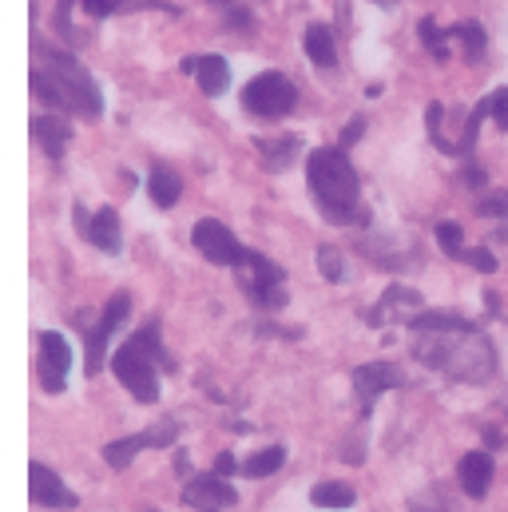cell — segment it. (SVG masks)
<instances>
[{"label":"cell","instance_id":"obj_21","mask_svg":"<svg viewBox=\"0 0 508 512\" xmlns=\"http://www.w3.org/2000/svg\"><path fill=\"white\" fill-rule=\"evenodd\" d=\"M306 56L314 68H334L338 64V44H334V28L330 24H310L306 28Z\"/></svg>","mask_w":508,"mask_h":512},{"label":"cell","instance_id":"obj_2","mask_svg":"<svg viewBox=\"0 0 508 512\" xmlns=\"http://www.w3.org/2000/svg\"><path fill=\"white\" fill-rule=\"evenodd\" d=\"M32 92L40 104L56 112H72L80 120L104 116V92L92 80V72L64 48H52L36 40V64H32Z\"/></svg>","mask_w":508,"mask_h":512},{"label":"cell","instance_id":"obj_16","mask_svg":"<svg viewBox=\"0 0 508 512\" xmlns=\"http://www.w3.org/2000/svg\"><path fill=\"white\" fill-rule=\"evenodd\" d=\"M493 473H497L493 453H489V449H473V453H465L461 465H457V485H461L465 497H477V501H481V497L489 493V485H493Z\"/></svg>","mask_w":508,"mask_h":512},{"label":"cell","instance_id":"obj_11","mask_svg":"<svg viewBox=\"0 0 508 512\" xmlns=\"http://www.w3.org/2000/svg\"><path fill=\"white\" fill-rule=\"evenodd\" d=\"M421 310H425V298H421L417 290H409V286H389L378 302L366 310V322H370L374 330L397 326V322H405V326H409Z\"/></svg>","mask_w":508,"mask_h":512},{"label":"cell","instance_id":"obj_10","mask_svg":"<svg viewBox=\"0 0 508 512\" xmlns=\"http://www.w3.org/2000/svg\"><path fill=\"white\" fill-rule=\"evenodd\" d=\"M68 366H72V350L68 338L56 330H40V362H36V378L44 393H64L68 385Z\"/></svg>","mask_w":508,"mask_h":512},{"label":"cell","instance_id":"obj_35","mask_svg":"<svg viewBox=\"0 0 508 512\" xmlns=\"http://www.w3.org/2000/svg\"><path fill=\"white\" fill-rule=\"evenodd\" d=\"M72 4L76 0H56V32L60 36H72Z\"/></svg>","mask_w":508,"mask_h":512},{"label":"cell","instance_id":"obj_8","mask_svg":"<svg viewBox=\"0 0 508 512\" xmlns=\"http://www.w3.org/2000/svg\"><path fill=\"white\" fill-rule=\"evenodd\" d=\"M239 274H243V290L251 294L254 306H262V310H282L286 306V270L274 258L251 251L247 266Z\"/></svg>","mask_w":508,"mask_h":512},{"label":"cell","instance_id":"obj_14","mask_svg":"<svg viewBox=\"0 0 508 512\" xmlns=\"http://www.w3.org/2000/svg\"><path fill=\"white\" fill-rule=\"evenodd\" d=\"M235 501H239V493H235V489H231V481H227V477H219V473L191 477V481H187V489H183V505H191V509H199V512L231 509Z\"/></svg>","mask_w":508,"mask_h":512},{"label":"cell","instance_id":"obj_13","mask_svg":"<svg viewBox=\"0 0 508 512\" xmlns=\"http://www.w3.org/2000/svg\"><path fill=\"white\" fill-rule=\"evenodd\" d=\"M76 223L88 235V243L100 247L104 255H120L124 251V231H120V211L116 207H100L96 215H88L84 207H76Z\"/></svg>","mask_w":508,"mask_h":512},{"label":"cell","instance_id":"obj_3","mask_svg":"<svg viewBox=\"0 0 508 512\" xmlns=\"http://www.w3.org/2000/svg\"><path fill=\"white\" fill-rule=\"evenodd\" d=\"M306 187L334 227H366L370 211L362 207V183L346 155V147H314L306 155Z\"/></svg>","mask_w":508,"mask_h":512},{"label":"cell","instance_id":"obj_26","mask_svg":"<svg viewBox=\"0 0 508 512\" xmlns=\"http://www.w3.org/2000/svg\"><path fill=\"white\" fill-rule=\"evenodd\" d=\"M318 270H322V278H326V282H334V286H338V282H346V278H350V270H346V258H342V251H338V247H318Z\"/></svg>","mask_w":508,"mask_h":512},{"label":"cell","instance_id":"obj_29","mask_svg":"<svg viewBox=\"0 0 508 512\" xmlns=\"http://www.w3.org/2000/svg\"><path fill=\"white\" fill-rule=\"evenodd\" d=\"M477 215L485 219H508V191H489L477 199Z\"/></svg>","mask_w":508,"mask_h":512},{"label":"cell","instance_id":"obj_37","mask_svg":"<svg viewBox=\"0 0 508 512\" xmlns=\"http://www.w3.org/2000/svg\"><path fill=\"white\" fill-rule=\"evenodd\" d=\"M239 469H243V465L235 461V453H219V457H215V473H219V477H231V473H239Z\"/></svg>","mask_w":508,"mask_h":512},{"label":"cell","instance_id":"obj_31","mask_svg":"<svg viewBox=\"0 0 508 512\" xmlns=\"http://www.w3.org/2000/svg\"><path fill=\"white\" fill-rule=\"evenodd\" d=\"M461 183H465V187H473V191H485L489 171H485L477 159H465V167H461Z\"/></svg>","mask_w":508,"mask_h":512},{"label":"cell","instance_id":"obj_25","mask_svg":"<svg viewBox=\"0 0 508 512\" xmlns=\"http://www.w3.org/2000/svg\"><path fill=\"white\" fill-rule=\"evenodd\" d=\"M286 465V449L282 445H270V449H258L251 461L243 465V473L254 477V481H262V477H270V473H278Z\"/></svg>","mask_w":508,"mask_h":512},{"label":"cell","instance_id":"obj_22","mask_svg":"<svg viewBox=\"0 0 508 512\" xmlns=\"http://www.w3.org/2000/svg\"><path fill=\"white\" fill-rule=\"evenodd\" d=\"M449 36H453V40H461V48H465V60H469V64H481V56H485V48H489V32H485L477 20H461V24H453V28H449Z\"/></svg>","mask_w":508,"mask_h":512},{"label":"cell","instance_id":"obj_4","mask_svg":"<svg viewBox=\"0 0 508 512\" xmlns=\"http://www.w3.org/2000/svg\"><path fill=\"white\" fill-rule=\"evenodd\" d=\"M159 366L167 374H175V358L163 350V338H159V318H147L124 346L116 350L112 374H116V382L124 385L135 401L151 405V401H159V378H155Z\"/></svg>","mask_w":508,"mask_h":512},{"label":"cell","instance_id":"obj_34","mask_svg":"<svg viewBox=\"0 0 508 512\" xmlns=\"http://www.w3.org/2000/svg\"><path fill=\"white\" fill-rule=\"evenodd\" d=\"M362 135H366V116H354V120L342 128V135H338V147H354Z\"/></svg>","mask_w":508,"mask_h":512},{"label":"cell","instance_id":"obj_15","mask_svg":"<svg viewBox=\"0 0 508 512\" xmlns=\"http://www.w3.org/2000/svg\"><path fill=\"white\" fill-rule=\"evenodd\" d=\"M28 489H32V505H40V509H76L80 505V497L48 465H40V461H32Z\"/></svg>","mask_w":508,"mask_h":512},{"label":"cell","instance_id":"obj_7","mask_svg":"<svg viewBox=\"0 0 508 512\" xmlns=\"http://www.w3.org/2000/svg\"><path fill=\"white\" fill-rule=\"evenodd\" d=\"M191 243H195V251L207 258V262L227 266V270H243L247 258H251V251L235 239V231L227 223H219V219H199L191 227Z\"/></svg>","mask_w":508,"mask_h":512},{"label":"cell","instance_id":"obj_27","mask_svg":"<svg viewBox=\"0 0 508 512\" xmlns=\"http://www.w3.org/2000/svg\"><path fill=\"white\" fill-rule=\"evenodd\" d=\"M437 247L445 251L449 258H461L469 247H465V231H461V223H437Z\"/></svg>","mask_w":508,"mask_h":512},{"label":"cell","instance_id":"obj_28","mask_svg":"<svg viewBox=\"0 0 508 512\" xmlns=\"http://www.w3.org/2000/svg\"><path fill=\"white\" fill-rule=\"evenodd\" d=\"M409 512H461L441 489H425V493H417L413 501H409Z\"/></svg>","mask_w":508,"mask_h":512},{"label":"cell","instance_id":"obj_23","mask_svg":"<svg viewBox=\"0 0 508 512\" xmlns=\"http://www.w3.org/2000/svg\"><path fill=\"white\" fill-rule=\"evenodd\" d=\"M310 501H314L318 509H354L358 493H354L346 481H322V485H314Z\"/></svg>","mask_w":508,"mask_h":512},{"label":"cell","instance_id":"obj_5","mask_svg":"<svg viewBox=\"0 0 508 512\" xmlns=\"http://www.w3.org/2000/svg\"><path fill=\"white\" fill-rule=\"evenodd\" d=\"M243 108L258 120H282L298 108V88L286 72H258L251 84L243 88Z\"/></svg>","mask_w":508,"mask_h":512},{"label":"cell","instance_id":"obj_6","mask_svg":"<svg viewBox=\"0 0 508 512\" xmlns=\"http://www.w3.org/2000/svg\"><path fill=\"white\" fill-rule=\"evenodd\" d=\"M127 314H131V294H127V290H116V294L108 298L104 314L96 318V326L84 330V374H88V378L100 374L104 354H108V342H112V334L127 322Z\"/></svg>","mask_w":508,"mask_h":512},{"label":"cell","instance_id":"obj_19","mask_svg":"<svg viewBox=\"0 0 508 512\" xmlns=\"http://www.w3.org/2000/svg\"><path fill=\"white\" fill-rule=\"evenodd\" d=\"M147 195H151V203H155L159 211H171V207L179 203V195H183V179H179V171L167 167V163H151Z\"/></svg>","mask_w":508,"mask_h":512},{"label":"cell","instance_id":"obj_12","mask_svg":"<svg viewBox=\"0 0 508 512\" xmlns=\"http://www.w3.org/2000/svg\"><path fill=\"white\" fill-rule=\"evenodd\" d=\"M405 385V374L393 366V362H366L354 370V397L362 405V417H370L374 401H378L385 389H401Z\"/></svg>","mask_w":508,"mask_h":512},{"label":"cell","instance_id":"obj_36","mask_svg":"<svg viewBox=\"0 0 508 512\" xmlns=\"http://www.w3.org/2000/svg\"><path fill=\"white\" fill-rule=\"evenodd\" d=\"M227 24H231V28H239V32H251L254 28V20H251V12H247V8H227Z\"/></svg>","mask_w":508,"mask_h":512},{"label":"cell","instance_id":"obj_17","mask_svg":"<svg viewBox=\"0 0 508 512\" xmlns=\"http://www.w3.org/2000/svg\"><path fill=\"white\" fill-rule=\"evenodd\" d=\"M183 72H191L195 80H199V88H203V96H223L227 92V84H231V64H227V56H187L183 60Z\"/></svg>","mask_w":508,"mask_h":512},{"label":"cell","instance_id":"obj_38","mask_svg":"<svg viewBox=\"0 0 508 512\" xmlns=\"http://www.w3.org/2000/svg\"><path fill=\"white\" fill-rule=\"evenodd\" d=\"M485 441H489V449H501V445H505V437H501V433H497L493 425L485 429Z\"/></svg>","mask_w":508,"mask_h":512},{"label":"cell","instance_id":"obj_40","mask_svg":"<svg viewBox=\"0 0 508 512\" xmlns=\"http://www.w3.org/2000/svg\"><path fill=\"white\" fill-rule=\"evenodd\" d=\"M211 512H215V509H211Z\"/></svg>","mask_w":508,"mask_h":512},{"label":"cell","instance_id":"obj_33","mask_svg":"<svg viewBox=\"0 0 508 512\" xmlns=\"http://www.w3.org/2000/svg\"><path fill=\"white\" fill-rule=\"evenodd\" d=\"M489 108H493V120H497V128L508 131V88H497V92L489 96Z\"/></svg>","mask_w":508,"mask_h":512},{"label":"cell","instance_id":"obj_24","mask_svg":"<svg viewBox=\"0 0 508 512\" xmlns=\"http://www.w3.org/2000/svg\"><path fill=\"white\" fill-rule=\"evenodd\" d=\"M417 36H421V44L429 48V56H433L437 64H445V60H449V40H453V36H449V28L441 32V24H437L433 16H425V20L417 24Z\"/></svg>","mask_w":508,"mask_h":512},{"label":"cell","instance_id":"obj_32","mask_svg":"<svg viewBox=\"0 0 508 512\" xmlns=\"http://www.w3.org/2000/svg\"><path fill=\"white\" fill-rule=\"evenodd\" d=\"M84 4V12L88 16H96V20H108V16H116L120 8H124L127 0H80Z\"/></svg>","mask_w":508,"mask_h":512},{"label":"cell","instance_id":"obj_1","mask_svg":"<svg viewBox=\"0 0 508 512\" xmlns=\"http://www.w3.org/2000/svg\"><path fill=\"white\" fill-rule=\"evenodd\" d=\"M409 350L417 362L449 374L453 382L485 385L497 374V350L473 322L453 326V330H413Z\"/></svg>","mask_w":508,"mask_h":512},{"label":"cell","instance_id":"obj_30","mask_svg":"<svg viewBox=\"0 0 508 512\" xmlns=\"http://www.w3.org/2000/svg\"><path fill=\"white\" fill-rule=\"evenodd\" d=\"M461 262H469V266L481 270V274H493V270H497V255H493L489 247H473V251H465Z\"/></svg>","mask_w":508,"mask_h":512},{"label":"cell","instance_id":"obj_18","mask_svg":"<svg viewBox=\"0 0 508 512\" xmlns=\"http://www.w3.org/2000/svg\"><path fill=\"white\" fill-rule=\"evenodd\" d=\"M32 139H36L40 151L56 163V159H64V151H68V143H72V124H68L64 116H56V112H44V116L32 120Z\"/></svg>","mask_w":508,"mask_h":512},{"label":"cell","instance_id":"obj_20","mask_svg":"<svg viewBox=\"0 0 508 512\" xmlns=\"http://www.w3.org/2000/svg\"><path fill=\"white\" fill-rule=\"evenodd\" d=\"M266 171H286L298 155H302V139L298 135H282V139H254Z\"/></svg>","mask_w":508,"mask_h":512},{"label":"cell","instance_id":"obj_9","mask_svg":"<svg viewBox=\"0 0 508 512\" xmlns=\"http://www.w3.org/2000/svg\"><path fill=\"white\" fill-rule=\"evenodd\" d=\"M175 437H179L175 421H159V425H151V429H143V433L108 441V445H104V461H108L112 469H127L139 453H147V449H167V445H175Z\"/></svg>","mask_w":508,"mask_h":512},{"label":"cell","instance_id":"obj_39","mask_svg":"<svg viewBox=\"0 0 508 512\" xmlns=\"http://www.w3.org/2000/svg\"><path fill=\"white\" fill-rule=\"evenodd\" d=\"M374 4H381V8H393V4H397V0H374Z\"/></svg>","mask_w":508,"mask_h":512}]
</instances>
